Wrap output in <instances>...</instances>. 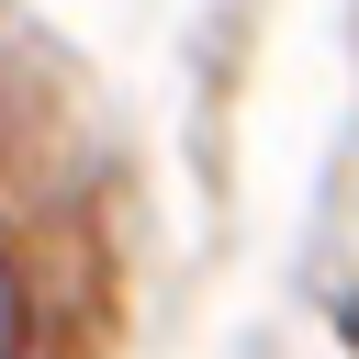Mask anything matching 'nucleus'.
Here are the masks:
<instances>
[{"instance_id":"f257e3e1","label":"nucleus","mask_w":359,"mask_h":359,"mask_svg":"<svg viewBox=\"0 0 359 359\" xmlns=\"http://www.w3.org/2000/svg\"><path fill=\"white\" fill-rule=\"evenodd\" d=\"M0 359H22V280H11V258H0Z\"/></svg>"}]
</instances>
